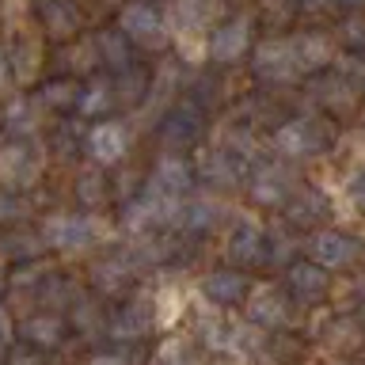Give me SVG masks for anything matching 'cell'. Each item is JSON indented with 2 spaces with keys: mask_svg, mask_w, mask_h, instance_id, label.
Here are the masks:
<instances>
[{
  "mask_svg": "<svg viewBox=\"0 0 365 365\" xmlns=\"http://www.w3.org/2000/svg\"><path fill=\"white\" fill-rule=\"evenodd\" d=\"M42 171L38 148H31L27 141H8L0 148V187H31Z\"/></svg>",
  "mask_w": 365,
  "mask_h": 365,
  "instance_id": "7a4b0ae2",
  "label": "cell"
},
{
  "mask_svg": "<svg viewBox=\"0 0 365 365\" xmlns=\"http://www.w3.org/2000/svg\"><path fill=\"white\" fill-rule=\"evenodd\" d=\"M285 175L282 171H274V168H262L259 171V179H255V187H251V194H255L259 202H278L282 194H285Z\"/></svg>",
  "mask_w": 365,
  "mask_h": 365,
  "instance_id": "ffe728a7",
  "label": "cell"
},
{
  "mask_svg": "<svg viewBox=\"0 0 365 365\" xmlns=\"http://www.w3.org/2000/svg\"><path fill=\"white\" fill-rule=\"evenodd\" d=\"M358 240L346 236V232H335V228H324V232H316L308 240V255H312L316 267L324 270H339V267H350L354 259H358Z\"/></svg>",
  "mask_w": 365,
  "mask_h": 365,
  "instance_id": "3957f363",
  "label": "cell"
},
{
  "mask_svg": "<svg viewBox=\"0 0 365 365\" xmlns=\"http://www.w3.org/2000/svg\"><path fill=\"white\" fill-rule=\"evenodd\" d=\"M255 73L262 80H293L297 73V57H293V42L289 38H267L255 46Z\"/></svg>",
  "mask_w": 365,
  "mask_h": 365,
  "instance_id": "8992f818",
  "label": "cell"
},
{
  "mask_svg": "<svg viewBox=\"0 0 365 365\" xmlns=\"http://www.w3.org/2000/svg\"><path fill=\"white\" fill-rule=\"evenodd\" d=\"M88 156L96 160V164H118L125 156V145H130V137L118 122H99L88 130Z\"/></svg>",
  "mask_w": 365,
  "mask_h": 365,
  "instance_id": "52a82bcc",
  "label": "cell"
},
{
  "mask_svg": "<svg viewBox=\"0 0 365 365\" xmlns=\"http://www.w3.org/2000/svg\"><path fill=\"white\" fill-rule=\"evenodd\" d=\"M38 16H42V27L50 31L53 38H73L80 31V23H84V16H80V8L73 0H42Z\"/></svg>",
  "mask_w": 365,
  "mask_h": 365,
  "instance_id": "9c48e42d",
  "label": "cell"
},
{
  "mask_svg": "<svg viewBox=\"0 0 365 365\" xmlns=\"http://www.w3.org/2000/svg\"><path fill=\"white\" fill-rule=\"evenodd\" d=\"M274 141H278V153H285V156H312V153H319V133L308 122H301V118L285 122Z\"/></svg>",
  "mask_w": 365,
  "mask_h": 365,
  "instance_id": "8fae6325",
  "label": "cell"
},
{
  "mask_svg": "<svg viewBox=\"0 0 365 365\" xmlns=\"http://www.w3.org/2000/svg\"><path fill=\"white\" fill-rule=\"evenodd\" d=\"M114 99H118V96H114V84H110V80H107V76H91L88 84L80 88L76 110H80V114H103Z\"/></svg>",
  "mask_w": 365,
  "mask_h": 365,
  "instance_id": "2e32d148",
  "label": "cell"
},
{
  "mask_svg": "<svg viewBox=\"0 0 365 365\" xmlns=\"http://www.w3.org/2000/svg\"><path fill=\"white\" fill-rule=\"evenodd\" d=\"M130 38L114 27V31H103L99 38H96V50H99V61H107V65H114V68H130V46H125Z\"/></svg>",
  "mask_w": 365,
  "mask_h": 365,
  "instance_id": "e0dca14e",
  "label": "cell"
},
{
  "mask_svg": "<svg viewBox=\"0 0 365 365\" xmlns=\"http://www.w3.org/2000/svg\"><path fill=\"white\" fill-rule=\"evenodd\" d=\"M251 46V19L247 16H232L210 34V57L221 65H232L244 57V50Z\"/></svg>",
  "mask_w": 365,
  "mask_h": 365,
  "instance_id": "5b68a950",
  "label": "cell"
},
{
  "mask_svg": "<svg viewBox=\"0 0 365 365\" xmlns=\"http://www.w3.org/2000/svg\"><path fill=\"white\" fill-rule=\"evenodd\" d=\"M156 365H190L187 358H182V350L179 346H164L156 354Z\"/></svg>",
  "mask_w": 365,
  "mask_h": 365,
  "instance_id": "44dd1931",
  "label": "cell"
},
{
  "mask_svg": "<svg viewBox=\"0 0 365 365\" xmlns=\"http://www.w3.org/2000/svg\"><path fill=\"white\" fill-rule=\"evenodd\" d=\"M289 285L297 297H304V301H316V297L327 293V274L324 267H316V262H297V267L289 270Z\"/></svg>",
  "mask_w": 365,
  "mask_h": 365,
  "instance_id": "5bb4252c",
  "label": "cell"
},
{
  "mask_svg": "<svg viewBox=\"0 0 365 365\" xmlns=\"http://www.w3.org/2000/svg\"><path fill=\"white\" fill-rule=\"evenodd\" d=\"M293 57H297V73L308 76L316 73V68H324L331 61V42L324 38V34L316 31H304V34H293Z\"/></svg>",
  "mask_w": 365,
  "mask_h": 365,
  "instance_id": "30bf717a",
  "label": "cell"
},
{
  "mask_svg": "<svg viewBox=\"0 0 365 365\" xmlns=\"http://www.w3.org/2000/svg\"><path fill=\"white\" fill-rule=\"evenodd\" d=\"M251 319H259V324H285V316H289V308H285V297L278 289H270V285H262V289H255V297H251Z\"/></svg>",
  "mask_w": 365,
  "mask_h": 365,
  "instance_id": "4fadbf2b",
  "label": "cell"
},
{
  "mask_svg": "<svg viewBox=\"0 0 365 365\" xmlns=\"http://www.w3.org/2000/svg\"><path fill=\"white\" fill-rule=\"evenodd\" d=\"M350 194H354V202H358V205H365V171L350 182Z\"/></svg>",
  "mask_w": 365,
  "mask_h": 365,
  "instance_id": "7402d4cb",
  "label": "cell"
},
{
  "mask_svg": "<svg viewBox=\"0 0 365 365\" xmlns=\"http://www.w3.org/2000/svg\"><path fill=\"white\" fill-rule=\"evenodd\" d=\"M4 84H8V53L0 50V91H4Z\"/></svg>",
  "mask_w": 365,
  "mask_h": 365,
  "instance_id": "cb8c5ba5",
  "label": "cell"
},
{
  "mask_svg": "<svg viewBox=\"0 0 365 365\" xmlns=\"http://www.w3.org/2000/svg\"><path fill=\"white\" fill-rule=\"evenodd\" d=\"M187 187H190V168L182 156H164L156 164L153 179H148V190L168 198V202H182V190Z\"/></svg>",
  "mask_w": 365,
  "mask_h": 365,
  "instance_id": "ba28073f",
  "label": "cell"
},
{
  "mask_svg": "<svg viewBox=\"0 0 365 365\" xmlns=\"http://www.w3.org/2000/svg\"><path fill=\"white\" fill-rule=\"evenodd\" d=\"M262 255V232H259V225L255 221H244V225H236L232 228V236H228V259L232 262H255Z\"/></svg>",
  "mask_w": 365,
  "mask_h": 365,
  "instance_id": "7c38bea8",
  "label": "cell"
},
{
  "mask_svg": "<svg viewBox=\"0 0 365 365\" xmlns=\"http://www.w3.org/2000/svg\"><path fill=\"white\" fill-rule=\"evenodd\" d=\"M293 4H316V0H293Z\"/></svg>",
  "mask_w": 365,
  "mask_h": 365,
  "instance_id": "484cf974",
  "label": "cell"
},
{
  "mask_svg": "<svg viewBox=\"0 0 365 365\" xmlns=\"http://www.w3.org/2000/svg\"><path fill=\"white\" fill-rule=\"evenodd\" d=\"M61 335H65V324L57 316H34V319H27V339L42 342V346L61 342Z\"/></svg>",
  "mask_w": 365,
  "mask_h": 365,
  "instance_id": "ac0fdd59",
  "label": "cell"
},
{
  "mask_svg": "<svg viewBox=\"0 0 365 365\" xmlns=\"http://www.w3.org/2000/svg\"><path fill=\"white\" fill-rule=\"evenodd\" d=\"M118 31H122L130 42L148 46V50L168 42V23H164V16H160L153 4H148V0H130V4L122 8Z\"/></svg>",
  "mask_w": 365,
  "mask_h": 365,
  "instance_id": "6da1fadb",
  "label": "cell"
},
{
  "mask_svg": "<svg viewBox=\"0 0 365 365\" xmlns=\"http://www.w3.org/2000/svg\"><path fill=\"white\" fill-rule=\"evenodd\" d=\"M96 232H99V225L84 213H57L42 225L46 244H53V247H84L96 240Z\"/></svg>",
  "mask_w": 365,
  "mask_h": 365,
  "instance_id": "277c9868",
  "label": "cell"
},
{
  "mask_svg": "<svg viewBox=\"0 0 365 365\" xmlns=\"http://www.w3.org/2000/svg\"><path fill=\"white\" fill-rule=\"evenodd\" d=\"M11 335V319H8V312H4V308H0V342H4Z\"/></svg>",
  "mask_w": 365,
  "mask_h": 365,
  "instance_id": "603a6c76",
  "label": "cell"
},
{
  "mask_svg": "<svg viewBox=\"0 0 365 365\" xmlns=\"http://www.w3.org/2000/svg\"><path fill=\"white\" fill-rule=\"evenodd\" d=\"M244 289H247V278L236 270H217L205 278V293L213 297V304H236L244 297Z\"/></svg>",
  "mask_w": 365,
  "mask_h": 365,
  "instance_id": "9a60e30c",
  "label": "cell"
},
{
  "mask_svg": "<svg viewBox=\"0 0 365 365\" xmlns=\"http://www.w3.org/2000/svg\"><path fill=\"white\" fill-rule=\"evenodd\" d=\"M335 4H342V8H358V4H365V0H335Z\"/></svg>",
  "mask_w": 365,
  "mask_h": 365,
  "instance_id": "d4e9b609",
  "label": "cell"
},
{
  "mask_svg": "<svg viewBox=\"0 0 365 365\" xmlns=\"http://www.w3.org/2000/svg\"><path fill=\"white\" fill-rule=\"evenodd\" d=\"M42 103H50V107H76L80 103V84L73 80H50L42 91Z\"/></svg>",
  "mask_w": 365,
  "mask_h": 365,
  "instance_id": "d6986e66",
  "label": "cell"
}]
</instances>
